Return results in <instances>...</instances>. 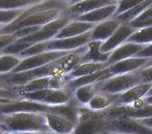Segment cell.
<instances>
[{"mask_svg": "<svg viewBox=\"0 0 152 134\" xmlns=\"http://www.w3.org/2000/svg\"><path fill=\"white\" fill-rule=\"evenodd\" d=\"M137 29L131 26L129 23H121L120 26L114 31V33L105 41L101 46L100 51L102 53H109L119 46L123 44Z\"/></svg>", "mask_w": 152, "mask_h": 134, "instance_id": "9", "label": "cell"}, {"mask_svg": "<svg viewBox=\"0 0 152 134\" xmlns=\"http://www.w3.org/2000/svg\"><path fill=\"white\" fill-rule=\"evenodd\" d=\"M91 40V33L87 32L86 33L74 37H68L62 39L53 38L51 40L45 41V43L47 46L48 51H71L85 46Z\"/></svg>", "mask_w": 152, "mask_h": 134, "instance_id": "8", "label": "cell"}, {"mask_svg": "<svg viewBox=\"0 0 152 134\" xmlns=\"http://www.w3.org/2000/svg\"><path fill=\"white\" fill-rule=\"evenodd\" d=\"M42 25H34V26H27V27H24V28H20L15 32H13V35L15 36V38L20 39L23 37H26L27 35H30L35 32H37L38 30H40L42 28Z\"/></svg>", "mask_w": 152, "mask_h": 134, "instance_id": "33", "label": "cell"}, {"mask_svg": "<svg viewBox=\"0 0 152 134\" xmlns=\"http://www.w3.org/2000/svg\"><path fill=\"white\" fill-rule=\"evenodd\" d=\"M144 0H119L118 1V7H117V11L114 16L124 12L125 11H128L129 9H130L132 7H134V5L143 2Z\"/></svg>", "mask_w": 152, "mask_h": 134, "instance_id": "32", "label": "cell"}, {"mask_svg": "<svg viewBox=\"0 0 152 134\" xmlns=\"http://www.w3.org/2000/svg\"><path fill=\"white\" fill-rule=\"evenodd\" d=\"M141 83L142 81L138 70L113 75L99 83V91L110 94H121Z\"/></svg>", "mask_w": 152, "mask_h": 134, "instance_id": "4", "label": "cell"}, {"mask_svg": "<svg viewBox=\"0 0 152 134\" xmlns=\"http://www.w3.org/2000/svg\"><path fill=\"white\" fill-rule=\"evenodd\" d=\"M150 95H152V86H151V88L150 89V90L148 91V93L146 94V96H150Z\"/></svg>", "mask_w": 152, "mask_h": 134, "instance_id": "42", "label": "cell"}, {"mask_svg": "<svg viewBox=\"0 0 152 134\" xmlns=\"http://www.w3.org/2000/svg\"><path fill=\"white\" fill-rule=\"evenodd\" d=\"M67 1L44 0L33 4L24 10L12 22L4 25L0 33H12L13 32L27 26L43 25L66 14Z\"/></svg>", "mask_w": 152, "mask_h": 134, "instance_id": "1", "label": "cell"}, {"mask_svg": "<svg viewBox=\"0 0 152 134\" xmlns=\"http://www.w3.org/2000/svg\"><path fill=\"white\" fill-rule=\"evenodd\" d=\"M95 24L90 22H84L76 20H71L66 25H64L54 37L56 39H62L68 37L78 36L87 32H90Z\"/></svg>", "mask_w": 152, "mask_h": 134, "instance_id": "17", "label": "cell"}, {"mask_svg": "<svg viewBox=\"0 0 152 134\" xmlns=\"http://www.w3.org/2000/svg\"><path fill=\"white\" fill-rule=\"evenodd\" d=\"M69 51H58V50H52V51H46L43 53L34 54L32 56H28L26 58H22L21 62L19 63L17 67H15L11 72H20L24 70L34 68V67H41L45 64H48L59 57L64 55Z\"/></svg>", "mask_w": 152, "mask_h": 134, "instance_id": "7", "label": "cell"}, {"mask_svg": "<svg viewBox=\"0 0 152 134\" xmlns=\"http://www.w3.org/2000/svg\"><path fill=\"white\" fill-rule=\"evenodd\" d=\"M79 1H82V0H68L67 3H68V4H74V3H77Z\"/></svg>", "mask_w": 152, "mask_h": 134, "instance_id": "40", "label": "cell"}, {"mask_svg": "<svg viewBox=\"0 0 152 134\" xmlns=\"http://www.w3.org/2000/svg\"><path fill=\"white\" fill-rule=\"evenodd\" d=\"M142 83H152V65L138 69Z\"/></svg>", "mask_w": 152, "mask_h": 134, "instance_id": "35", "label": "cell"}, {"mask_svg": "<svg viewBox=\"0 0 152 134\" xmlns=\"http://www.w3.org/2000/svg\"><path fill=\"white\" fill-rule=\"evenodd\" d=\"M108 66L107 62H80L69 73V75L71 78H76L99 71Z\"/></svg>", "mask_w": 152, "mask_h": 134, "instance_id": "22", "label": "cell"}, {"mask_svg": "<svg viewBox=\"0 0 152 134\" xmlns=\"http://www.w3.org/2000/svg\"><path fill=\"white\" fill-rule=\"evenodd\" d=\"M104 41L91 40L86 43V51L82 54L81 62H107L111 52L102 53L100 46Z\"/></svg>", "mask_w": 152, "mask_h": 134, "instance_id": "16", "label": "cell"}, {"mask_svg": "<svg viewBox=\"0 0 152 134\" xmlns=\"http://www.w3.org/2000/svg\"><path fill=\"white\" fill-rule=\"evenodd\" d=\"M16 41L17 39L15 38L13 33H0V51Z\"/></svg>", "mask_w": 152, "mask_h": 134, "instance_id": "34", "label": "cell"}, {"mask_svg": "<svg viewBox=\"0 0 152 134\" xmlns=\"http://www.w3.org/2000/svg\"><path fill=\"white\" fill-rule=\"evenodd\" d=\"M1 133H5V131H4V129L2 127V125H0V134Z\"/></svg>", "mask_w": 152, "mask_h": 134, "instance_id": "41", "label": "cell"}, {"mask_svg": "<svg viewBox=\"0 0 152 134\" xmlns=\"http://www.w3.org/2000/svg\"><path fill=\"white\" fill-rule=\"evenodd\" d=\"M61 1H68V0H61Z\"/></svg>", "mask_w": 152, "mask_h": 134, "instance_id": "46", "label": "cell"}, {"mask_svg": "<svg viewBox=\"0 0 152 134\" xmlns=\"http://www.w3.org/2000/svg\"><path fill=\"white\" fill-rule=\"evenodd\" d=\"M151 65H152V59H151V61L147 63V65L146 66H144V67H148V66H151Z\"/></svg>", "mask_w": 152, "mask_h": 134, "instance_id": "43", "label": "cell"}, {"mask_svg": "<svg viewBox=\"0 0 152 134\" xmlns=\"http://www.w3.org/2000/svg\"><path fill=\"white\" fill-rule=\"evenodd\" d=\"M21 97L41 102L49 105H59L69 102L73 98V89L66 86L62 89H47L24 93Z\"/></svg>", "mask_w": 152, "mask_h": 134, "instance_id": "5", "label": "cell"}, {"mask_svg": "<svg viewBox=\"0 0 152 134\" xmlns=\"http://www.w3.org/2000/svg\"><path fill=\"white\" fill-rule=\"evenodd\" d=\"M1 106H2V104H0V107H1Z\"/></svg>", "mask_w": 152, "mask_h": 134, "instance_id": "47", "label": "cell"}, {"mask_svg": "<svg viewBox=\"0 0 152 134\" xmlns=\"http://www.w3.org/2000/svg\"><path fill=\"white\" fill-rule=\"evenodd\" d=\"M22 10H0V24L7 25L16 19Z\"/></svg>", "mask_w": 152, "mask_h": 134, "instance_id": "31", "label": "cell"}, {"mask_svg": "<svg viewBox=\"0 0 152 134\" xmlns=\"http://www.w3.org/2000/svg\"><path fill=\"white\" fill-rule=\"evenodd\" d=\"M143 98H144V102H145V104H152V95H150V96H145Z\"/></svg>", "mask_w": 152, "mask_h": 134, "instance_id": "39", "label": "cell"}, {"mask_svg": "<svg viewBox=\"0 0 152 134\" xmlns=\"http://www.w3.org/2000/svg\"><path fill=\"white\" fill-rule=\"evenodd\" d=\"M151 86L152 83H141L139 84H136L130 89L119 94L115 104H130L137 99L145 96Z\"/></svg>", "mask_w": 152, "mask_h": 134, "instance_id": "18", "label": "cell"}, {"mask_svg": "<svg viewBox=\"0 0 152 134\" xmlns=\"http://www.w3.org/2000/svg\"><path fill=\"white\" fill-rule=\"evenodd\" d=\"M112 75H113L110 73L108 67H107L99 71H97V72H94V73H91L89 75H82V76L76 77V78H71L67 86L69 87L70 89H74L75 88L82 86V85H86V84H90V83L104 81L109 77H111Z\"/></svg>", "mask_w": 152, "mask_h": 134, "instance_id": "19", "label": "cell"}, {"mask_svg": "<svg viewBox=\"0 0 152 134\" xmlns=\"http://www.w3.org/2000/svg\"><path fill=\"white\" fill-rule=\"evenodd\" d=\"M33 43L31 42H25V41H14L13 43L8 45L4 48H3L0 53L2 54H14V55H19L22 51L29 47Z\"/></svg>", "mask_w": 152, "mask_h": 134, "instance_id": "28", "label": "cell"}, {"mask_svg": "<svg viewBox=\"0 0 152 134\" xmlns=\"http://www.w3.org/2000/svg\"><path fill=\"white\" fill-rule=\"evenodd\" d=\"M146 44H141V43H135L131 41H126L123 44L119 46L115 49H113L111 52V54L109 56L107 63L111 65L114 62H117L119 61L129 58L132 56H134L140 50H142Z\"/></svg>", "mask_w": 152, "mask_h": 134, "instance_id": "14", "label": "cell"}, {"mask_svg": "<svg viewBox=\"0 0 152 134\" xmlns=\"http://www.w3.org/2000/svg\"><path fill=\"white\" fill-rule=\"evenodd\" d=\"M141 124H142L143 125L150 127L152 129V117H145V118H139L137 119Z\"/></svg>", "mask_w": 152, "mask_h": 134, "instance_id": "38", "label": "cell"}, {"mask_svg": "<svg viewBox=\"0 0 152 134\" xmlns=\"http://www.w3.org/2000/svg\"><path fill=\"white\" fill-rule=\"evenodd\" d=\"M121 23L115 17H112L106 20L95 24L93 28L90 31L91 39L105 41L114 33Z\"/></svg>", "mask_w": 152, "mask_h": 134, "instance_id": "15", "label": "cell"}, {"mask_svg": "<svg viewBox=\"0 0 152 134\" xmlns=\"http://www.w3.org/2000/svg\"><path fill=\"white\" fill-rule=\"evenodd\" d=\"M113 3L111 0H82L71 4H69L66 8L65 13L72 20L73 18L98 9L99 7L107 5Z\"/></svg>", "mask_w": 152, "mask_h": 134, "instance_id": "13", "label": "cell"}, {"mask_svg": "<svg viewBox=\"0 0 152 134\" xmlns=\"http://www.w3.org/2000/svg\"><path fill=\"white\" fill-rule=\"evenodd\" d=\"M4 25H1V24H0V31H1V29H2V27H3Z\"/></svg>", "mask_w": 152, "mask_h": 134, "instance_id": "44", "label": "cell"}, {"mask_svg": "<svg viewBox=\"0 0 152 134\" xmlns=\"http://www.w3.org/2000/svg\"><path fill=\"white\" fill-rule=\"evenodd\" d=\"M0 125L5 133H50L43 112L0 113Z\"/></svg>", "mask_w": 152, "mask_h": 134, "instance_id": "2", "label": "cell"}, {"mask_svg": "<svg viewBox=\"0 0 152 134\" xmlns=\"http://www.w3.org/2000/svg\"><path fill=\"white\" fill-rule=\"evenodd\" d=\"M44 0H0V10H24Z\"/></svg>", "mask_w": 152, "mask_h": 134, "instance_id": "26", "label": "cell"}, {"mask_svg": "<svg viewBox=\"0 0 152 134\" xmlns=\"http://www.w3.org/2000/svg\"><path fill=\"white\" fill-rule=\"evenodd\" d=\"M48 51L47 50V46L45 41L43 42H37V43H33L29 47H27L26 49H25L24 51H22L21 53L19 54L20 57L21 58H26L28 56H32L34 54H38L41 53H43Z\"/></svg>", "mask_w": 152, "mask_h": 134, "instance_id": "29", "label": "cell"}, {"mask_svg": "<svg viewBox=\"0 0 152 134\" xmlns=\"http://www.w3.org/2000/svg\"><path fill=\"white\" fill-rule=\"evenodd\" d=\"M151 59L152 58L132 56L109 65V71L113 75L136 71L146 66L147 63L151 61Z\"/></svg>", "mask_w": 152, "mask_h": 134, "instance_id": "11", "label": "cell"}, {"mask_svg": "<svg viewBox=\"0 0 152 134\" xmlns=\"http://www.w3.org/2000/svg\"><path fill=\"white\" fill-rule=\"evenodd\" d=\"M111 1H113V2H118L119 0H111Z\"/></svg>", "mask_w": 152, "mask_h": 134, "instance_id": "45", "label": "cell"}, {"mask_svg": "<svg viewBox=\"0 0 152 134\" xmlns=\"http://www.w3.org/2000/svg\"><path fill=\"white\" fill-rule=\"evenodd\" d=\"M127 41L141 43V44H149L152 42V25L137 29Z\"/></svg>", "mask_w": 152, "mask_h": 134, "instance_id": "27", "label": "cell"}, {"mask_svg": "<svg viewBox=\"0 0 152 134\" xmlns=\"http://www.w3.org/2000/svg\"><path fill=\"white\" fill-rule=\"evenodd\" d=\"M1 98L15 100L21 98V95L16 89L5 85L0 82V99Z\"/></svg>", "mask_w": 152, "mask_h": 134, "instance_id": "30", "label": "cell"}, {"mask_svg": "<svg viewBox=\"0 0 152 134\" xmlns=\"http://www.w3.org/2000/svg\"><path fill=\"white\" fill-rule=\"evenodd\" d=\"M49 78H50V76L37 78L33 81H30L29 83H27L22 86L17 87L15 89L20 93L21 96L24 93L34 92V91L41 90V89H47V88H49Z\"/></svg>", "mask_w": 152, "mask_h": 134, "instance_id": "24", "label": "cell"}, {"mask_svg": "<svg viewBox=\"0 0 152 134\" xmlns=\"http://www.w3.org/2000/svg\"><path fill=\"white\" fill-rule=\"evenodd\" d=\"M151 5H152V4H151Z\"/></svg>", "mask_w": 152, "mask_h": 134, "instance_id": "48", "label": "cell"}, {"mask_svg": "<svg viewBox=\"0 0 152 134\" xmlns=\"http://www.w3.org/2000/svg\"><path fill=\"white\" fill-rule=\"evenodd\" d=\"M46 124L51 133L61 134L74 133L77 124L62 115L44 112Z\"/></svg>", "mask_w": 152, "mask_h": 134, "instance_id": "10", "label": "cell"}, {"mask_svg": "<svg viewBox=\"0 0 152 134\" xmlns=\"http://www.w3.org/2000/svg\"><path fill=\"white\" fill-rule=\"evenodd\" d=\"M118 7V2L113 3L107 5L99 7L98 9H95L93 11H91L89 12L78 15L72 20L84 21V22H90L93 24L101 22L103 20H106L112 17H114L116 11Z\"/></svg>", "mask_w": 152, "mask_h": 134, "instance_id": "12", "label": "cell"}, {"mask_svg": "<svg viewBox=\"0 0 152 134\" xmlns=\"http://www.w3.org/2000/svg\"><path fill=\"white\" fill-rule=\"evenodd\" d=\"M22 58L19 55L0 53V74H5L12 71L19 65Z\"/></svg>", "mask_w": 152, "mask_h": 134, "instance_id": "25", "label": "cell"}, {"mask_svg": "<svg viewBox=\"0 0 152 134\" xmlns=\"http://www.w3.org/2000/svg\"><path fill=\"white\" fill-rule=\"evenodd\" d=\"M152 4V0H144L143 2L134 5L128 11H125L122 13H120L114 16L121 23H129L135 20L143 11Z\"/></svg>", "mask_w": 152, "mask_h": 134, "instance_id": "23", "label": "cell"}, {"mask_svg": "<svg viewBox=\"0 0 152 134\" xmlns=\"http://www.w3.org/2000/svg\"><path fill=\"white\" fill-rule=\"evenodd\" d=\"M119 94H110L99 91L86 104L88 108L94 111H104L116 103Z\"/></svg>", "mask_w": 152, "mask_h": 134, "instance_id": "20", "label": "cell"}, {"mask_svg": "<svg viewBox=\"0 0 152 134\" xmlns=\"http://www.w3.org/2000/svg\"><path fill=\"white\" fill-rule=\"evenodd\" d=\"M100 82L82 85L75 88L73 89V98L80 105H86L89 101L99 91Z\"/></svg>", "mask_w": 152, "mask_h": 134, "instance_id": "21", "label": "cell"}, {"mask_svg": "<svg viewBox=\"0 0 152 134\" xmlns=\"http://www.w3.org/2000/svg\"><path fill=\"white\" fill-rule=\"evenodd\" d=\"M74 133H108V119L105 117L103 111H94L86 105H81L78 108Z\"/></svg>", "mask_w": 152, "mask_h": 134, "instance_id": "3", "label": "cell"}, {"mask_svg": "<svg viewBox=\"0 0 152 134\" xmlns=\"http://www.w3.org/2000/svg\"><path fill=\"white\" fill-rule=\"evenodd\" d=\"M108 133H152V129L141 124L137 119L121 117L108 120Z\"/></svg>", "mask_w": 152, "mask_h": 134, "instance_id": "6", "label": "cell"}, {"mask_svg": "<svg viewBox=\"0 0 152 134\" xmlns=\"http://www.w3.org/2000/svg\"><path fill=\"white\" fill-rule=\"evenodd\" d=\"M148 18H152V5L148 7L145 11H143L135 20H142Z\"/></svg>", "mask_w": 152, "mask_h": 134, "instance_id": "37", "label": "cell"}, {"mask_svg": "<svg viewBox=\"0 0 152 134\" xmlns=\"http://www.w3.org/2000/svg\"><path fill=\"white\" fill-rule=\"evenodd\" d=\"M134 56L152 58V42L149 43V44H146V46L142 50H140Z\"/></svg>", "mask_w": 152, "mask_h": 134, "instance_id": "36", "label": "cell"}]
</instances>
